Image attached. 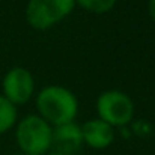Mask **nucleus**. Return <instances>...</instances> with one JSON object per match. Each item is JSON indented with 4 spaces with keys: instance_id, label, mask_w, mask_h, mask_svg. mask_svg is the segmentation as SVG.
Instances as JSON below:
<instances>
[{
    "instance_id": "7",
    "label": "nucleus",
    "mask_w": 155,
    "mask_h": 155,
    "mask_svg": "<svg viewBox=\"0 0 155 155\" xmlns=\"http://www.w3.org/2000/svg\"><path fill=\"white\" fill-rule=\"evenodd\" d=\"M80 128H81L83 143H86L94 149H105L113 143L114 130L101 119L87 120Z\"/></svg>"
},
{
    "instance_id": "8",
    "label": "nucleus",
    "mask_w": 155,
    "mask_h": 155,
    "mask_svg": "<svg viewBox=\"0 0 155 155\" xmlns=\"http://www.w3.org/2000/svg\"><path fill=\"white\" fill-rule=\"evenodd\" d=\"M17 120V107L5 97H0V134L14 127Z\"/></svg>"
},
{
    "instance_id": "1",
    "label": "nucleus",
    "mask_w": 155,
    "mask_h": 155,
    "mask_svg": "<svg viewBox=\"0 0 155 155\" xmlns=\"http://www.w3.org/2000/svg\"><path fill=\"white\" fill-rule=\"evenodd\" d=\"M36 108L39 116L54 127L74 122L78 101L75 95L62 86H47L44 87L36 98Z\"/></svg>"
},
{
    "instance_id": "12",
    "label": "nucleus",
    "mask_w": 155,
    "mask_h": 155,
    "mask_svg": "<svg viewBox=\"0 0 155 155\" xmlns=\"http://www.w3.org/2000/svg\"><path fill=\"white\" fill-rule=\"evenodd\" d=\"M14 155H29V154H26V152H18V154H14Z\"/></svg>"
},
{
    "instance_id": "2",
    "label": "nucleus",
    "mask_w": 155,
    "mask_h": 155,
    "mask_svg": "<svg viewBox=\"0 0 155 155\" xmlns=\"http://www.w3.org/2000/svg\"><path fill=\"white\" fill-rule=\"evenodd\" d=\"M15 136L21 152L29 155H44L51 148V127L41 116H26Z\"/></svg>"
},
{
    "instance_id": "5",
    "label": "nucleus",
    "mask_w": 155,
    "mask_h": 155,
    "mask_svg": "<svg viewBox=\"0 0 155 155\" xmlns=\"http://www.w3.org/2000/svg\"><path fill=\"white\" fill-rule=\"evenodd\" d=\"M35 81L26 68H12L3 78V97L14 105L26 104L33 95Z\"/></svg>"
},
{
    "instance_id": "10",
    "label": "nucleus",
    "mask_w": 155,
    "mask_h": 155,
    "mask_svg": "<svg viewBox=\"0 0 155 155\" xmlns=\"http://www.w3.org/2000/svg\"><path fill=\"white\" fill-rule=\"evenodd\" d=\"M148 11H149V15H151L152 21L155 23V0H149V3H148Z\"/></svg>"
},
{
    "instance_id": "9",
    "label": "nucleus",
    "mask_w": 155,
    "mask_h": 155,
    "mask_svg": "<svg viewBox=\"0 0 155 155\" xmlns=\"http://www.w3.org/2000/svg\"><path fill=\"white\" fill-rule=\"evenodd\" d=\"M74 2L78 3L86 11L94 12V14L108 12L110 9H113V6L116 3V0H74Z\"/></svg>"
},
{
    "instance_id": "11",
    "label": "nucleus",
    "mask_w": 155,
    "mask_h": 155,
    "mask_svg": "<svg viewBox=\"0 0 155 155\" xmlns=\"http://www.w3.org/2000/svg\"><path fill=\"white\" fill-rule=\"evenodd\" d=\"M45 155H63V154H59V152H54V151H53V152H50V154H45Z\"/></svg>"
},
{
    "instance_id": "6",
    "label": "nucleus",
    "mask_w": 155,
    "mask_h": 155,
    "mask_svg": "<svg viewBox=\"0 0 155 155\" xmlns=\"http://www.w3.org/2000/svg\"><path fill=\"white\" fill-rule=\"evenodd\" d=\"M83 145L81 128L74 124H63L57 125L51 130V148L54 152L63 155H74Z\"/></svg>"
},
{
    "instance_id": "3",
    "label": "nucleus",
    "mask_w": 155,
    "mask_h": 155,
    "mask_svg": "<svg viewBox=\"0 0 155 155\" xmlns=\"http://www.w3.org/2000/svg\"><path fill=\"white\" fill-rule=\"evenodd\" d=\"M74 6V0H29L26 20L33 29L45 30L68 17Z\"/></svg>"
},
{
    "instance_id": "4",
    "label": "nucleus",
    "mask_w": 155,
    "mask_h": 155,
    "mask_svg": "<svg viewBox=\"0 0 155 155\" xmlns=\"http://www.w3.org/2000/svg\"><path fill=\"white\" fill-rule=\"evenodd\" d=\"M98 119L104 120L110 127L127 125L134 114V104L131 98L119 91H107L98 97L97 101Z\"/></svg>"
}]
</instances>
